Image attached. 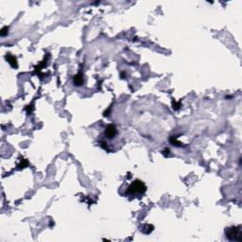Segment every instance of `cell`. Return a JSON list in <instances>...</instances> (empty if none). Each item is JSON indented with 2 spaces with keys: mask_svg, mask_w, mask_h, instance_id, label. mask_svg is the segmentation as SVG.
Instances as JSON below:
<instances>
[{
  "mask_svg": "<svg viewBox=\"0 0 242 242\" xmlns=\"http://www.w3.org/2000/svg\"><path fill=\"white\" fill-rule=\"evenodd\" d=\"M7 34H8V28L7 27H4V28L1 29V31H0V35H1V36H6Z\"/></svg>",
  "mask_w": 242,
  "mask_h": 242,
  "instance_id": "52a82bcc",
  "label": "cell"
},
{
  "mask_svg": "<svg viewBox=\"0 0 242 242\" xmlns=\"http://www.w3.org/2000/svg\"><path fill=\"white\" fill-rule=\"evenodd\" d=\"M146 191V185L141 181H134L128 188L127 193L129 194H142Z\"/></svg>",
  "mask_w": 242,
  "mask_h": 242,
  "instance_id": "7a4b0ae2",
  "label": "cell"
},
{
  "mask_svg": "<svg viewBox=\"0 0 242 242\" xmlns=\"http://www.w3.org/2000/svg\"><path fill=\"white\" fill-rule=\"evenodd\" d=\"M28 165H29V162L27 161V160L24 159V160H23V161L21 162L20 165H19V166H20L21 169H22V167H26V166H28Z\"/></svg>",
  "mask_w": 242,
  "mask_h": 242,
  "instance_id": "ba28073f",
  "label": "cell"
},
{
  "mask_svg": "<svg viewBox=\"0 0 242 242\" xmlns=\"http://www.w3.org/2000/svg\"><path fill=\"white\" fill-rule=\"evenodd\" d=\"M74 84L77 85V86H80V85H81L83 83V73H79V74H77V75L74 77Z\"/></svg>",
  "mask_w": 242,
  "mask_h": 242,
  "instance_id": "5b68a950",
  "label": "cell"
},
{
  "mask_svg": "<svg viewBox=\"0 0 242 242\" xmlns=\"http://www.w3.org/2000/svg\"><path fill=\"white\" fill-rule=\"evenodd\" d=\"M116 134H118V130H116L115 125H113V124L108 125L106 130H105V134H106L107 137L109 139H113L114 137H115Z\"/></svg>",
  "mask_w": 242,
  "mask_h": 242,
  "instance_id": "3957f363",
  "label": "cell"
},
{
  "mask_svg": "<svg viewBox=\"0 0 242 242\" xmlns=\"http://www.w3.org/2000/svg\"><path fill=\"white\" fill-rule=\"evenodd\" d=\"M6 60L13 68H17V61L14 56L10 55V54H8V55H6Z\"/></svg>",
  "mask_w": 242,
  "mask_h": 242,
  "instance_id": "277c9868",
  "label": "cell"
},
{
  "mask_svg": "<svg viewBox=\"0 0 242 242\" xmlns=\"http://www.w3.org/2000/svg\"><path fill=\"white\" fill-rule=\"evenodd\" d=\"M141 230L144 234H150L153 230V226L150 224H145L141 226Z\"/></svg>",
  "mask_w": 242,
  "mask_h": 242,
  "instance_id": "8992f818",
  "label": "cell"
},
{
  "mask_svg": "<svg viewBox=\"0 0 242 242\" xmlns=\"http://www.w3.org/2000/svg\"><path fill=\"white\" fill-rule=\"evenodd\" d=\"M226 237L231 241H241L242 240V230L240 226H232L225 231Z\"/></svg>",
  "mask_w": 242,
  "mask_h": 242,
  "instance_id": "6da1fadb",
  "label": "cell"
}]
</instances>
